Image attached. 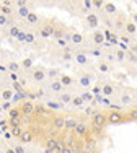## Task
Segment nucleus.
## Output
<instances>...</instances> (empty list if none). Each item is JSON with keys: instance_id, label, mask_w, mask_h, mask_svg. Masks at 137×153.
I'll return each mask as SVG.
<instances>
[{"instance_id": "f8f14e48", "label": "nucleus", "mask_w": 137, "mask_h": 153, "mask_svg": "<svg viewBox=\"0 0 137 153\" xmlns=\"http://www.w3.org/2000/svg\"><path fill=\"white\" fill-rule=\"evenodd\" d=\"M44 78H46V72L42 70V68H36L34 74H33V80H34V82H42Z\"/></svg>"}, {"instance_id": "a211bd4d", "label": "nucleus", "mask_w": 137, "mask_h": 153, "mask_svg": "<svg viewBox=\"0 0 137 153\" xmlns=\"http://www.w3.org/2000/svg\"><path fill=\"white\" fill-rule=\"evenodd\" d=\"M18 15H20L21 18H26L28 15H30V8H28L26 5H21V7H18Z\"/></svg>"}, {"instance_id": "20e7f679", "label": "nucleus", "mask_w": 137, "mask_h": 153, "mask_svg": "<svg viewBox=\"0 0 137 153\" xmlns=\"http://www.w3.org/2000/svg\"><path fill=\"white\" fill-rule=\"evenodd\" d=\"M93 126L96 127H103L104 124H106V114H103V112H96L95 116H93Z\"/></svg>"}, {"instance_id": "473e14b6", "label": "nucleus", "mask_w": 137, "mask_h": 153, "mask_svg": "<svg viewBox=\"0 0 137 153\" xmlns=\"http://www.w3.org/2000/svg\"><path fill=\"white\" fill-rule=\"evenodd\" d=\"M75 60H77L78 62V64H86V60H88V59H86V56H85V54H77V56H75Z\"/></svg>"}, {"instance_id": "4d7b16f0", "label": "nucleus", "mask_w": 137, "mask_h": 153, "mask_svg": "<svg viewBox=\"0 0 137 153\" xmlns=\"http://www.w3.org/2000/svg\"><path fill=\"white\" fill-rule=\"evenodd\" d=\"M77 153H92V152H88V150H80V152H77Z\"/></svg>"}, {"instance_id": "3c124183", "label": "nucleus", "mask_w": 137, "mask_h": 153, "mask_svg": "<svg viewBox=\"0 0 137 153\" xmlns=\"http://www.w3.org/2000/svg\"><path fill=\"white\" fill-rule=\"evenodd\" d=\"M121 41H122V42H126V46L129 44V38H127V36H122V38H121Z\"/></svg>"}, {"instance_id": "6e6d98bb", "label": "nucleus", "mask_w": 137, "mask_h": 153, "mask_svg": "<svg viewBox=\"0 0 137 153\" xmlns=\"http://www.w3.org/2000/svg\"><path fill=\"white\" fill-rule=\"evenodd\" d=\"M5 137H7V138H12L13 135H12V134H10V132H5Z\"/></svg>"}, {"instance_id": "dca6fc26", "label": "nucleus", "mask_w": 137, "mask_h": 153, "mask_svg": "<svg viewBox=\"0 0 137 153\" xmlns=\"http://www.w3.org/2000/svg\"><path fill=\"white\" fill-rule=\"evenodd\" d=\"M59 82L62 83V86H70L72 83H74V80H72V78H70V76H68V75H60Z\"/></svg>"}, {"instance_id": "f257e3e1", "label": "nucleus", "mask_w": 137, "mask_h": 153, "mask_svg": "<svg viewBox=\"0 0 137 153\" xmlns=\"http://www.w3.org/2000/svg\"><path fill=\"white\" fill-rule=\"evenodd\" d=\"M122 121H124V116L119 111H113L106 114V122H109V124H119Z\"/></svg>"}, {"instance_id": "f03ea898", "label": "nucleus", "mask_w": 137, "mask_h": 153, "mask_svg": "<svg viewBox=\"0 0 137 153\" xmlns=\"http://www.w3.org/2000/svg\"><path fill=\"white\" fill-rule=\"evenodd\" d=\"M18 109H20L21 116H31L34 112V104L31 103V101H25V103L21 104Z\"/></svg>"}, {"instance_id": "2f4dec72", "label": "nucleus", "mask_w": 137, "mask_h": 153, "mask_svg": "<svg viewBox=\"0 0 137 153\" xmlns=\"http://www.w3.org/2000/svg\"><path fill=\"white\" fill-rule=\"evenodd\" d=\"M72 104H74V106H77V108H80L82 104H83V100H82L80 96H74V98H72Z\"/></svg>"}, {"instance_id": "cd10ccee", "label": "nucleus", "mask_w": 137, "mask_h": 153, "mask_svg": "<svg viewBox=\"0 0 137 153\" xmlns=\"http://www.w3.org/2000/svg\"><path fill=\"white\" fill-rule=\"evenodd\" d=\"M20 33H21V30H20L18 26H12V28L8 30V34L13 36V38H18V34H20Z\"/></svg>"}, {"instance_id": "4c0bfd02", "label": "nucleus", "mask_w": 137, "mask_h": 153, "mask_svg": "<svg viewBox=\"0 0 137 153\" xmlns=\"http://www.w3.org/2000/svg\"><path fill=\"white\" fill-rule=\"evenodd\" d=\"M12 134L13 137H20V134H21V127H12Z\"/></svg>"}, {"instance_id": "ea45409f", "label": "nucleus", "mask_w": 137, "mask_h": 153, "mask_svg": "<svg viewBox=\"0 0 137 153\" xmlns=\"http://www.w3.org/2000/svg\"><path fill=\"white\" fill-rule=\"evenodd\" d=\"M52 36H54V38H57V39H62V36H64V31H62V30H54Z\"/></svg>"}, {"instance_id": "9d476101", "label": "nucleus", "mask_w": 137, "mask_h": 153, "mask_svg": "<svg viewBox=\"0 0 137 153\" xmlns=\"http://www.w3.org/2000/svg\"><path fill=\"white\" fill-rule=\"evenodd\" d=\"M101 93L104 94V96H111V94L114 93V86L111 85V83H103L101 85Z\"/></svg>"}, {"instance_id": "39448f33", "label": "nucleus", "mask_w": 137, "mask_h": 153, "mask_svg": "<svg viewBox=\"0 0 137 153\" xmlns=\"http://www.w3.org/2000/svg\"><path fill=\"white\" fill-rule=\"evenodd\" d=\"M85 21H86V25H88V26H92V28H96L100 25V18H98L96 13H88L86 18H85Z\"/></svg>"}, {"instance_id": "412c9836", "label": "nucleus", "mask_w": 137, "mask_h": 153, "mask_svg": "<svg viewBox=\"0 0 137 153\" xmlns=\"http://www.w3.org/2000/svg\"><path fill=\"white\" fill-rule=\"evenodd\" d=\"M13 117H21V112L18 108H12L8 111V119H13Z\"/></svg>"}, {"instance_id": "58836bf2", "label": "nucleus", "mask_w": 137, "mask_h": 153, "mask_svg": "<svg viewBox=\"0 0 137 153\" xmlns=\"http://www.w3.org/2000/svg\"><path fill=\"white\" fill-rule=\"evenodd\" d=\"M126 57H129L131 62H137V54L136 52H126Z\"/></svg>"}, {"instance_id": "bf43d9fd", "label": "nucleus", "mask_w": 137, "mask_h": 153, "mask_svg": "<svg viewBox=\"0 0 137 153\" xmlns=\"http://www.w3.org/2000/svg\"><path fill=\"white\" fill-rule=\"evenodd\" d=\"M136 47H137V46H136ZM136 52H137V49H136Z\"/></svg>"}, {"instance_id": "ddd939ff", "label": "nucleus", "mask_w": 137, "mask_h": 153, "mask_svg": "<svg viewBox=\"0 0 137 153\" xmlns=\"http://www.w3.org/2000/svg\"><path fill=\"white\" fill-rule=\"evenodd\" d=\"M124 28H126V33H127V34H131V36L137 33V26L132 23V21H126V23H124Z\"/></svg>"}, {"instance_id": "5fc2aeb1", "label": "nucleus", "mask_w": 137, "mask_h": 153, "mask_svg": "<svg viewBox=\"0 0 137 153\" xmlns=\"http://www.w3.org/2000/svg\"><path fill=\"white\" fill-rule=\"evenodd\" d=\"M5 153H15V150H13V148H7Z\"/></svg>"}, {"instance_id": "49530a36", "label": "nucleus", "mask_w": 137, "mask_h": 153, "mask_svg": "<svg viewBox=\"0 0 137 153\" xmlns=\"http://www.w3.org/2000/svg\"><path fill=\"white\" fill-rule=\"evenodd\" d=\"M60 153H75V152H74V148H72V147H64Z\"/></svg>"}, {"instance_id": "9b49d317", "label": "nucleus", "mask_w": 137, "mask_h": 153, "mask_svg": "<svg viewBox=\"0 0 137 153\" xmlns=\"http://www.w3.org/2000/svg\"><path fill=\"white\" fill-rule=\"evenodd\" d=\"M103 10H104V13H108V15H113V13H116V5H114L113 2H104V5H103Z\"/></svg>"}, {"instance_id": "aec40b11", "label": "nucleus", "mask_w": 137, "mask_h": 153, "mask_svg": "<svg viewBox=\"0 0 137 153\" xmlns=\"http://www.w3.org/2000/svg\"><path fill=\"white\" fill-rule=\"evenodd\" d=\"M57 138H48V142H46V148L48 150H54V148L57 147Z\"/></svg>"}, {"instance_id": "13d9d810", "label": "nucleus", "mask_w": 137, "mask_h": 153, "mask_svg": "<svg viewBox=\"0 0 137 153\" xmlns=\"http://www.w3.org/2000/svg\"><path fill=\"white\" fill-rule=\"evenodd\" d=\"M2 112H3V111H2V106H0V114H2Z\"/></svg>"}, {"instance_id": "8fccbe9b", "label": "nucleus", "mask_w": 137, "mask_h": 153, "mask_svg": "<svg viewBox=\"0 0 137 153\" xmlns=\"http://www.w3.org/2000/svg\"><path fill=\"white\" fill-rule=\"evenodd\" d=\"M5 23H7V16L0 15V25H5Z\"/></svg>"}, {"instance_id": "5701e85b", "label": "nucleus", "mask_w": 137, "mask_h": 153, "mask_svg": "<svg viewBox=\"0 0 137 153\" xmlns=\"http://www.w3.org/2000/svg\"><path fill=\"white\" fill-rule=\"evenodd\" d=\"M12 98H13L12 90H3V91H2V100H5V101H12Z\"/></svg>"}, {"instance_id": "864d4df0", "label": "nucleus", "mask_w": 137, "mask_h": 153, "mask_svg": "<svg viewBox=\"0 0 137 153\" xmlns=\"http://www.w3.org/2000/svg\"><path fill=\"white\" fill-rule=\"evenodd\" d=\"M26 41H28V42H33V36H31V34H26Z\"/></svg>"}, {"instance_id": "f3484780", "label": "nucleus", "mask_w": 137, "mask_h": 153, "mask_svg": "<svg viewBox=\"0 0 137 153\" xmlns=\"http://www.w3.org/2000/svg\"><path fill=\"white\" fill-rule=\"evenodd\" d=\"M119 101H121V104H131L132 103V96L129 93H122L121 98H119Z\"/></svg>"}, {"instance_id": "603ef678", "label": "nucleus", "mask_w": 137, "mask_h": 153, "mask_svg": "<svg viewBox=\"0 0 137 153\" xmlns=\"http://www.w3.org/2000/svg\"><path fill=\"white\" fill-rule=\"evenodd\" d=\"M132 23L137 26V13H134V15H132Z\"/></svg>"}, {"instance_id": "393cba45", "label": "nucleus", "mask_w": 137, "mask_h": 153, "mask_svg": "<svg viewBox=\"0 0 137 153\" xmlns=\"http://www.w3.org/2000/svg\"><path fill=\"white\" fill-rule=\"evenodd\" d=\"M75 126H77V121H75V119H72V117L66 119V129H72V130H74Z\"/></svg>"}, {"instance_id": "09e8293b", "label": "nucleus", "mask_w": 137, "mask_h": 153, "mask_svg": "<svg viewBox=\"0 0 137 153\" xmlns=\"http://www.w3.org/2000/svg\"><path fill=\"white\" fill-rule=\"evenodd\" d=\"M100 91H101V86H100V83L96 85V88H93V94H98Z\"/></svg>"}, {"instance_id": "a18cd8bd", "label": "nucleus", "mask_w": 137, "mask_h": 153, "mask_svg": "<svg viewBox=\"0 0 137 153\" xmlns=\"http://www.w3.org/2000/svg\"><path fill=\"white\" fill-rule=\"evenodd\" d=\"M104 2L103 0H98V2H93V7H96V8H103Z\"/></svg>"}, {"instance_id": "79ce46f5", "label": "nucleus", "mask_w": 137, "mask_h": 153, "mask_svg": "<svg viewBox=\"0 0 137 153\" xmlns=\"http://www.w3.org/2000/svg\"><path fill=\"white\" fill-rule=\"evenodd\" d=\"M2 106V111H7V109H12V104H10V101H3V104H0Z\"/></svg>"}, {"instance_id": "b1692460", "label": "nucleus", "mask_w": 137, "mask_h": 153, "mask_svg": "<svg viewBox=\"0 0 137 153\" xmlns=\"http://www.w3.org/2000/svg\"><path fill=\"white\" fill-rule=\"evenodd\" d=\"M78 82H80V85H82V86H85V88H86V86H90V82H92V80H90V76H88V75H82Z\"/></svg>"}, {"instance_id": "6ab92c4d", "label": "nucleus", "mask_w": 137, "mask_h": 153, "mask_svg": "<svg viewBox=\"0 0 137 153\" xmlns=\"http://www.w3.org/2000/svg\"><path fill=\"white\" fill-rule=\"evenodd\" d=\"M25 20H26L30 25H36V23H38V20H39V18H38V15H36V13L30 12V15H28L26 18H25Z\"/></svg>"}, {"instance_id": "2eb2a0df", "label": "nucleus", "mask_w": 137, "mask_h": 153, "mask_svg": "<svg viewBox=\"0 0 137 153\" xmlns=\"http://www.w3.org/2000/svg\"><path fill=\"white\" fill-rule=\"evenodd\" d=\"M51 90H52L54 93H62L64 86H62V83H60L59 80H54V82L51 83Z\"/></svg>"}, {"instance_id": "4be33fe9", "label": "nucleus", "mask_w": 137, "mask_h": 153, "mask_svg": "<svg viewBox=\"0 0 137 153\" xmlns=\"http://www.w3.org/2000/svg\"><path fill=\"white\" fill-rule=\"evenodd\" d=\"M8 126H10V127H21V117L8 119Z\"/></svg>"}, {"instance_id": "4468645a", "label": "nucleus", "mask_w": 137, "mask_h": 153, "mask_svg": "<svg viewBox=\"0 0 137 153\" xmlns=\"http://www.w3.org/2000/svg\"><path fill=\"white\" fill-rule=\"evenodd\" d=\"M93 42H95V44H103V42H104L103 31H95V33H93Z\"/></svg>"}, {"instance_id": "423d86ee", "label": "nucleus", "mask_w": 137, "mask_h": 153, "mask_svg": "<svg viewBox=\"0 0 137 153\" xmlns=\"http://www.w3.org/2000/svg\"><path fill=\"white\" fill-rule=\"evenodd\" d=\"M51 126L57 130H62V129H66V119L60 117V116H56V117L51 121Z\"/></svg>"}, {"instance_id": "e433bc0d", "label": "nucleus", "mask_w": 137, "mask_h": 153, "mask_svg": "<svg viewBox=\"0 0 137 153\" xmlns=\"http://www.w3.org/2000/svg\"><path fill=\"white\" fill-rule=\"evenodd\" d=\"M48 108H52V109H60L62 104L60 103H54V101H48Z\"/></svg>"}, {"instance_id": "c756f323", "label": "nucleus", "mask_w": 137, "mask_h": 153, "mask_svg": "<svg viewBox=\"0 0 137 153\" xmlns=\"http://www.w3.org/2000/svg\"><path fill=\"white\" fill-rule=\"evenodd\" d=\"M98 70L103 72V74H106V72H109V65H108L106 62H100V64H98Z\"/></svg>"}, {"instance_id": "c9c22d12", "label": "nucleus", "mask_w": 137, "mask_h": 153, "mask_svg": "<svg viewBox=\"0 0 137 153\" xmlns=\"http://www.w3.org/2000/svg\"><path fill=\"white\" fill-rule=\"evenodd\" d=\"M8 70H12V72H18V70H20V65H18L16 62H8Z\"/></svg>"}, {"instance_id": "7c9ffc66", "label": "nucleus", "mask_w": 137, "mask_h": 153, "mask_svg": "<svg viewBox=\"0 0 137 153\" xmlns=\"http://www.w3.org/2000/svg\"><path fill=\"white\" fill-rule=\"evenodd\" d=\"M82 41H83L82 34H78V33H74V36H72V42H74V44H80Z\"/></svg>"}, {"instance_id": "de8ad7c7", "label": "nucleus", "mask_w": 137, "mask_h": 153, "mask_svg": "<svg viewBox=\"0 0 137 153\" xmlns=\"http://www.w3.org/2000/svg\"><path fill=\"white\" fill-rule=\"evenodd\" d=\"M13 150H15V153H25V148L21 147V145H16V147L13 148Z\"/></svg>"}, {"instance_id": "c03bdc74", "label": "nucleus", "mask_w": 137, "mask_h": 153, "mask_svg": "<svg viewBox=\"0 0 137 153\" xmlns=\"http://www.w3.org/2000/svg\"><path fill=\"white\" fill-rule=\"evenodd\" d=\"M92 7H93V2H90V0H85V2H83V8L85 10H90Z\"/></svg>"}, {"instance_id": "6e6552de", "label": "nucleus", "mask_w": 137, "mask_h": 153, "mask_svg": "<svg viewBox=\"0 0 137 153\" xmlns=\"http://www.w3.org/2000/svg\"><path fill=\"white\" fill-rule=\"evenodd\" d=\"M75 134L77 135H86L88 134V126H86L85 122H77V126H75Z\"/></svg>"}, {"instance_id": "0eeeda50", "label": "nucleus", "mask_w": 137, "mask_h": 153, "mask_svg": "<svg viewBox=\"0 0 137 153\" xmlns=\"http://www.w3.org/2000/svg\"><path fill=\"white\" fill-rule=\"evenodd\" d=\"M54 30H56V28H54V25H51V23L44 25V26L39 30V36H41V38H49V36H52Z\"/></svg>"}, {"instance_id": "7ed1b4c3", "label": "nucleus", "mask_w": 137, "mask_h": 153, "mask_svg": "<svg viewBox=\"0 0 137 153\" xmlns=\"http://www.w3.org/2000/svg\"><path fill=\"white\" fill-rule=\"evenodd\" d=\"M20 142L21 143H31L33 142V138H34V135H33V130H21V134H20Z\"/></svg>"}, {"instance_id": "a19ab883", "label": "nucleus", "mask_w": 137, "mask_h": 153, "mask_svg": "<svg viewBox=\"0 0 137 153\" xmlns=\"http://www.w3.org/2000/svg\"><path fill=\"white\" fill-rule=\"evenodd\" d=\"M114 26L118 28V30H121V28H124V23H122V16H119L116 20V23H114Z\"/></svg>"}, {"instance_id": "f704fd0d", "label": "nucleus", "mask_w": 137, "mask_h": 153, "mask_svg": "<svg viewBox=\"0 0 137 153\" xmlns=\"http://www.w3.org/2000/svg\"><path fill=\"white\" fill-rule=\"evenodd\" d=\"M34 112L39 116H42L46 112V109H44V106H41V104H34Z\"/></svg>"}, {"instance_id": "37998d69", "label": "nucleus", "mask_w": 137, "mask_h": 153, "mask_svg": "<svg viewBox=\"0 0 137 153\" xmlns=\"http://www.w3.org/2000/svg\"><path fill=\"white\" fill-rule=\"evenodd\" d=\"M31 65H33V60L31 59H25L23 60V67L25 68H31Z\"/></svg>"}, {"instance_id": "c85d7f7f", "label": "nucleus", "mask_w": 137, "mask_h": 153, "mask_svg": "<svg viewBox=\"0 0 137 153\" xmlns=\"http://www.w3.org/2000/svg\"><path fill=\"white\" fill-rule=\"evenodd\" d=\"M126 117H127L129 121H136V119H137V108L131 109V111L127 112V116H126Z\"/></svg>"}, {"instance_id": "1a4fd4ad", "label": "nucleus", "mask_w": 137, "mask_h": 153, "mask_svg": "<svg viewBox=\"0 0 137 153\" xmlns=\"http://www.w3.org/2000/svg\"><path fill=\"white\" fill-rule=\"evenodd\" d=\"M72 98H74V94L62 91V93H59V103L60 104H68V103H72Z\"/></svg>"}, {"instance_id": "72a5a7b5", "label": "nucleus", "mask_w": 137, "mask_h": 153, "mask_svg": "<svg viewBox=\"0 0 137 153\" xmlns=\"http://www.w3.org/2000/svg\"><path fill=\"white\" fill-rule=\"evenodd\" d=\"M116 59L118 60H126V51H122V49H118L116 51Z\"/></svg>"}, {"instance_id": "a878e982", "label": "nucleus", "mask_w": 137, "mask_h": 153, "mask_svg": "<svg viewBox=\"0 0 137 153\" xmlns=\"http://www.w3.org/2000/svg\"><path fill=\"white\" fill-rule=\"evenodd\" d=\"M10 13H12V8H10V5H2V7H0V15L7 16V15H10Z\"/></svg>"}, {"instance_id": "bb28decb", "label": "nucleus", "mask_w": 137, "mask_h": 153, "mask_svg": "<svg viewBox=\"0 0 137 153\" xmlns=\"http://www.w3.org/2000/svg\"><path fill=\"white\" fill-rule=\"evenodd\" d=\"M80 98L83 100V103H88V101H92V100H93V93L85 91V93H82V94H80Z\"/></svg>"}]
</instances>
